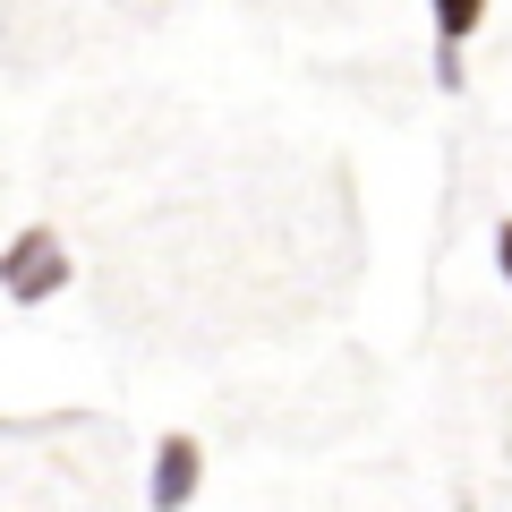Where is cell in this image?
<instances>
[{
	"label": "cell",
	"mask_w": 512,
	"mask_h": 512,
	"mask_svg": "<svg viewBox=\"0 0 512 512\" xmlns=\"http://www.w3.org/2000/svg\"><path fill=\"white\" fill-rule=\"evenodd\" d=\"M427 77H436L444 94H461V77H470V69H461V52H453V43H436V52H427Z\"/></svg>",
	"instance_id": "cell-4"
},
{
	"label": "cell",
	"mask_w": 512,
	"mask_h": 512,
	"mask_svg": "<svg viewBox=\"0 0 512 512\" xmlns=\"http://www.w3.org/2000/svg\"><path fill=\"white\" fill-rule=\"evenodd\" d=\"M495 274L512 282V222H495Z\"/></svg>",
	"instance_id": "cell-5"
},
{
	"label": "cell",
	"mask_w": 512,
	"mask_h": 512,
	"mask_svg": "<svg viewBox=\"0 0 512 512\" xmlns=\"http://www.w3.org/2000/svg\"><path fill=\"white\" fill-rule=\"evenodd\" d=\"M197 487H205V444L188 436V427H171V436L154 444V461H146V504L154 512H188Z\"/></svg>",
	"instance_id": "cell-2"
},
{
	"label": "cell",
	"mask_w": 512,
	"mask_h": 512,
	"mask_svg": "<svg viewBox=\"0 0 512 512\" xmlns=\"http://www.w3.org/2000/svg\"><path fill=\"white\" fill-rule=\"evenodd\" d=\"M427 18H436V43L470 52V35L487 26V0H427Z\"/></svg>",
	"instance_id": "cell-3"
},
{
	"label": "cell",
	"mask_w": 512,
	"mask_h": 512,
	"mask_svg": "<svg viewBox=\"0 0 512 512\" xmlns=\"http://www.w3.org/2000/svg\"><path fill=\"white\" fill-rule=\"evenodd\" d=\"M69 239L52 231V222H26L9 248H0V291L18 299V308H43V299H60L69 291Z\"/></svg>",
	"instance_id": "cell-1"
}]
</instances>
